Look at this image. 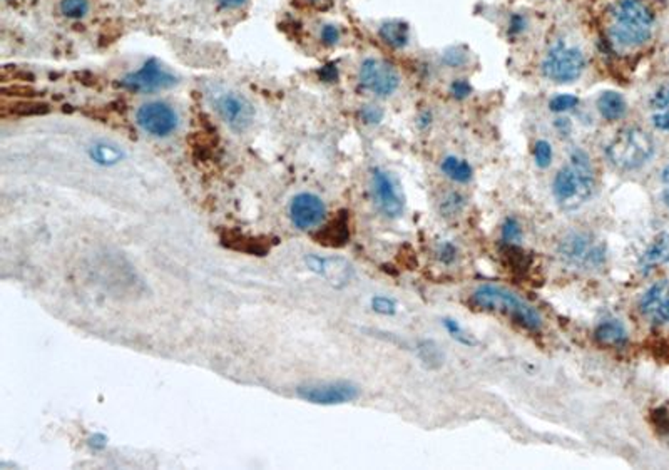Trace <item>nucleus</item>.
I'll list each match as a JSON object with an SVG mask.
<instances>
[{
	"mask_svg": "<svg viewBox=\"0 0 669 470\" xmlns=\"http://www.w3.org/2000/svg\"><path fill=\"white\" fill-rule=\"evenodd\" d=\"M502 240L507 245H516L522 240V228L516 218H507L502 224Z\"/></svg>",
	"mask_w": 669,
	"mask_h": 470,
	"instance_id": "29",
	"label": "nucleus"
},
{
	"mask_svg": "<svg viewBox=\"0 0 669 470\" xmlns=\"http://www.w3.org/2000/svg\"><path fill=\"white\" fill-rule=\"evenodd\" d=\"M219 240L223 247L229 248L233 251L246 253L253 257H265L272 251L278 240H273L270 236L246 235L238 230H223L219 233Z\"/></svg>",
	"mask_w": 669,
	"mask_h": 470,
	"instance_id": "14",
	"label": "nucleus"
},
{
	"mask_svg": "<svg viewBox=\"0 0 669 470\" xmlns=\"http://www.w3.org/2000/svg\"><path fill=\"white\" fill-rule=\"evenodd\" d=\"M655 33V15L641 0H618L608 15V35L618 49L643 47Z\"/></svg>",
	"mask_w": 669,
	"mask_h": 470,
	"instance_id": "1",
	"label": "nucleus"
},
{
	"mask_svg": "<svg viewBox=\"0 0 669 470\" xmlns=\"http://www.w3.org/2000/svg\"><path fill=\"white\" fill-rule=\"evenodd\" d=\"M534 159H535V164L539 168H549V164L553 163V146H551L549 141L541 139V141L535 143Z\"/></svg>",
	"mask_w": 669,
	"mask_h": 470,
	"instance_id": "28",
	"label": "nucleus"
},
{
	"mask_svg": "<svg viewBox=\"0 0 669 470\" xmlns=\"http://www.w3.org/2000/svg\"><path fill=\"white\" fill-rule=\"evenodd\" d=\"M7 2H9V0H7Z\"/></svg>",
	"mask_w": 669,
	"mask_h": 470,
	"instance_id": "41",
	"label": "nucleus"
},
{
	"mask_svg": "<svg viewBox=\"0 0 669 470\" xmlns=\"http://www.w3.org/2000/svg\"><path fill=\"white\" fill-rule=\"evenodd\" d=\"M561 257L579 268H599L606 261V247L588 233H571L559 245Z\"/></svg>",
	"mask_w": 669,
	"mask_h": 470,
	"instance_id": "10",
	"label": "nucleus"
},
{
	"mask_svg": "<svg viewBox=\"0 0 669 470\" xmlns=\"http://www.w3.org/2000/svg\"><path fill=\"white\" fill-rule=\"evenodd\" d=\"M137 127L151 137L164 139L180 129L181 118L176 108L166 101L143 102L135 114Z\"/></svg>",
	"mask_w": 669,
	"mask_h": 470,
	"instance_id": "9",
	"label": "nucleus"
},
{
	"mask_svg": "<svg viewBox=\"0 0 669 470\" xmlns=\"http://www.w3.org/2000/svg\"><path fill=\"white\" fill-rule=\"evenodd\" d=\"M358 84L363 90L376 98H388L400 88L398 69L380 57H365L358 66Z\"/></svg>",
	"mask_w": 669,
	"mask_h": 470,
	"instance_id": "8",
	"label": "nucleus"
},
{
	"mask_svg": "<svg viewBox=\"0 0 669 470\" xmlns=\"http://www.w3.org/2000/svg\"><path fill=\"white\" fill-rule=\"evenodd\" d=\"M441 169H442L443 174H445L449 180L455 181V183H460V184L469 183V181L472 180V174H474L472 166H470L465 159H460V157L457 156L445 157L442 161V166H441Z\"/></svg>",
	"mask_w": 669,
	"mask_h": 470,
	"instance_id": "23",
	"label": "nucleus"
},
{
	"mask_svg": "<svg viewBox=\"0 0 669 470\" xmlns=\"http://www.w3.org/2000/svg\"><path fill=\"white\" fill-rule=\"evenodd\" d=\"M578 104L579 98L572 94H557L549 101V109L557 114H562V112L572 111Z\"/></svg>",
	"mask_w": 669,
	"mask_h": 470,
	"instance_id": "27",
	"label": "nucleus"
},
{
	"mask_svg": "<svg viewBox=\"0 0 669 470\" xmlns=\"http://www.w3.org/2000/svg\"><path fill=\"white\" fill-rule=\"evenodd\" d=\"M307 4L317 9H327L329 5H331V0H307Z\"/></svg>",
	"mask_w": 669,
	"mask_h": 470,
	"instance_id": "40",
	"label": "nucleus"
},
{
	"mask_svg": "<svg viewBox=\"0 0 669 470\" xmlns=\"http://www.w3.org/2000/svg\"><path fill=\"white\" fill-rule=\"evenodd\" d=\"M437 258H439L442 263H445V265H449V263L455 261V258H457V248H455L452 243L445 241V243H442V245L439 247V249H437Z\"/></svg>",
	"mask_w": 669,
	"mask_h": 470,
	"instance_id": "36",
	"label": "nucleus"
},
{
	"mask_svg": "<svg viewBox=\"0 0 669 470\" xmlns=\"http://www.w3.org/2000/svg\"><path fill=\"white\" fill-rule=\"evenodd\" d=\"M317 37L318 41L325 47H335V45L340 44L343 33H341L340 25L325 23L318 27Z\"/></svg>",
	"mask_w": 669,
	"mask_h": 470,
	"instance_id": "26",
	"label": "nucleus"
},
{
	"mask_svg": "<svg viewBox=\"0 0 669 470\" xmlns=\"http://www.w3.org/2000/svg\"><path fill=\"white\" fill-rule=\"evenodd\" d=\"M596 340L606 347L621 348L627 342V330L621 320H604L596 328Z\"/></svg>",
	"mask_w": 669,
	"mask_h": 470,
	"instance_id": "21",
	"label": "nucleus"
},
{
	"mask_svg": "<svg viewBox=\"0 0 669 470\" xmlns=\"http://www.w3.org/2000/svg\"><path fill=\"white\" fill-rule=\"evenodd\" d=\"M208 98L218 118L235 133H246L255 123V106L238 90L225 86H215L208 90Z\"/></svg>",
	"mask_w": 669,
	"mask_h": 470,
	"instance_id": "6",
	"label": "nucleus"
},
{
	"mask_svg": "<svg viewBox=\"0 0 669 470\" xmlns=\"http://www.w3.org/2000/svg\"><path fill=\"white\" fill-rule=\"evenodd\" d=\"M669 261V235H659L655 238V241L647 247L646 251L641 257V268L649 271L658 265L668 263Z\"/></svg>",
	"mask_w": 669,
	"mask_h": 470,
	"instance_id": "22",
	"label": "nucleus"
},
{
	"mask_svg": "<svg viewBox=\"0 0 669 470\" xmlns=\"http://www.w3.org/2000/svg\"><path fill=\"white\" fill-rule=\"evenodd\" d=\"M464 198H462V194H459V193H451L445 200H443L442 204H441V213L443 214V216H455V214L460 213V210L464 208Z\"/></svg>",
	"mask_w": 669,
	"mask_h": 470,
	"instance_id": "30",
	"label": "nucleus"
},
{
	"mask_svg": "<svg viewBox=\"0 0 669 470\" xmlns=\"http://www.w3.org/2000/svg\"><path fill=\"white\" fill-rule=\"evenodd\" d=\"M527 25H529V23H527V17L524 14H512L509 24H507V31H509V34L516 37V35L524 34L527 31Z\"/></svg>",
	"mask_w": 669,
	"mask_h": 470,
	"instance_id": "32",
	"label": "nucleus"
},
{
	"mask_svg": "<svg viewBox=\"0 0 669 470\" xmlns=\"http://www.w3.org/2000/svg\"><path fill=\"white\" fill-rule=\"evenodd\" d=\"M91 157L99 164L111 166V164H116V163L121 161L123 151L117 146L98 143V145L92 146Z\"/></svg>",
	"mask_w": 669,
	"mask_h": 470,
	"instance_id": "25",
	"label": "nucleus"
},
{
	"mask_svg": "<svg viewBox=\"0 0 669 470\" xmlns=\"http://www.w3.org/2000/svg\"><path fill=\"white\" fill-rule=\"evenodd\" d=\"M298 397H302L307 402L318 403V405H339V403L352 402L358 399V389L348 383V381H330V383H318V385H305L298 387Z\"/></svg>",
	"mask_w": 669,
	"mask_h": 470,
	"instance_id": "12",
	"label": "nucleus"
},
{
	"mask_svg": "<svg viewBox=\"0 0 669 470\" xmlns=\"http://www.w3.org/2000/svg\"><path fill=\"white\" fill-rule=\"evenodd\" d=\"M588 68V59L582 49L567 41H557L545 52L541 72L547 80L556 84H571L581 79Z\"/></svg>",
	"mask_w": 669,
	"mask_h": 470,
	"instance_id": "5",
	"label": "nucleus"
},
{
	"mask_svg": "<svg viewBox=\"0 0 669 470\" xmlns=\"http://www.w3.org/2000/svg\"><path fill=\"white\" fill-rule=\"evenodd\" d=\"M556 127L557 131L561 133V135L567 136L571 131H572V124H571V121L569 119H564V118H559L556 121Z\"/></svg>",
	"mask_w": 669,
	"mask_h": 470,
	"instance_id": "38",
	"label": "nucleus"
},
{
	"mask_svg": "<svg viewBox=\"0 0 669 470\" xmlns=\"http://www.w3.org/2000/svg\"><path fill=\"white\" fill-rule=\"evenodd\" d=\"M655 155V141L643 127L627 126L606 146V156L614 168L636 171L643 168Z\"/></svg>",
	"mask_w": 669,
	"mask_h": 470,
	"instance_id": "3",
	"label": "nucleus"
},
{
	"mask_svg": "<svg viewBox=\"0 0 669 470\" xmlns=\"http://www.w3.org/2000/svg\"><path fill=\"white\" fill-rule=\"evenodd\" d=\"M378 35L384 44L392 47V49H404L410 42V27L409 24L398 19L386 21L378 27Z\"/></svg>",
	"mask_w": 669,
	"mask_h": 470,
	"instance_id": "20",
	"label": "nucleus"
},
{
	"mask_svg": "<svg viewBox=\"0 0 669 470\" xmlns=\"http://www.w3.org/2000/svg\"><path fill=\"white\" fill-rule=\"evenodd\" d=\"M290 214H292V221L296 228L308 231L323 221L327 208H325V202H321V198H318L317 194L300 193L292 200Z\"/></svg>",
	"mask_w": 669,
	"mask_h": 470,
	"instance_id": "13",
	"label": "nucleus"
},
{
	"mask_svg": "<svg viewBox=\"0 0 669 470\" xmlns=\"http://www.w3.org/2000/svg\"><path fill=\"white\" fill-rule=\"evenodd\" d=\"M350 236H352L350 213L340 212L335 214V218L330 220L321 230H318L313 235V240L321 247L341 248L350 241Z\"/></svg>",
	"mask_w": 669,
	"mask_h": 470,
	"instance_id": "16",
	"label": "nucleus"
},
{
	"mask_svg": "<svg viewBox=\"0 0 669 470\" xmlns=\"http://www.w3.org/2000/svg\"><path fill=\"white\" fill-rule=\"evenodd\" d=\"M372 306H374L375 312L382 315H394L395 314V310H397L395 302L390 300V298H386V296H376V298H374Z\"/></svg>",
	"mask_w": 669,
	"mask_h": 470,
	"instance_id": "33",
	"label": "nucleus"
},
{
	"mask_svg": "<svg viewBox=\"0 0 669 470\" xmlns=\"http://www.w3.org/2000/svg\"><path fill=\"white\" fill-rule=\"evenodd\" d=\"M91 0H59L57 11L70 23H79L89 17L91 14Z\"/></svg>",
	"mask_w": 669,
	"mask_h": 470,
	"instance_id": "24",
	"label": "nucleus"
},
{
	"mask_svg": "<svg viewBox=\"0 0 669 470\" xmlns=\"http://www.w3.org/2000/svg\"><path fill=\"white\" fill-rule=\"evenodd\" d=\"M472 300L477 306L484 310L509 315L517 324H521L529 330H539L543 325L541 315L537 314L531 305L522 302L516 293H512L507 288L494 287V285H482L474 291Z\"/></svg>",
	"mask_w": 669,
	"mask_h": 470,
	"instance_id": "4",
	"label": "nucleus"
},
{
	"mask_svg": "<svg viewBox=\"0 0 669 470\" xmlns=\"http://www.w3.org/2000/svg\"><path fill=\"white\" fill-rule=\"evenodd\" d=\"M443 326H445V328L449 330V334L454 336L455 340H459L460 343H464V345H474V343H476L474 336L469 335V334L465 332L464 328L459 325V322H455L452 318H445V320H443Z\"/></svg>",
	"mask_w": 669,
	"mask_h": 470,
	"instance_id": "31",
	"label": "nucleus"
},
{
	"mask_svg": "<svg viewBox=\"0 0 669 470\" xmlns=\"http://www.w3.org/2000/svg\"><path fill=\"white\" fill-rule=\"evenodd\" d=\"M596 108L602 116V119L614 123L623 119L627 112V102L623 98V94L616 90H604L601 96L596 101Z\"/></svg>",
	"mask_w": 669,
	"mask_h": 470,
	"instance_id": "19",
	"label": "nucleus"
},
{
	"mask_svg": "<svg viewBox=\"0 0 669 470\" xmlns=\"http://www.w3.org/2000/svg\"><path fill=\"white\" fill-rule=\"evenodd\" d=\"M180 79L176 72H172L166 64L158 59H148L135 70H129L125 78L121 79L123 88L131 92L141 94H154L161 90H168L178 86Z\"/></svg>",
	"mask_w": 669,
	"mask_h": 470,
	"instance_id": "7",
	"label": "nucleus"
},
{
	"mask_svg": "<svg viewBox=\"0 0 669 470\" xmlns=\"http://www.w3.org/2000/svg\"><path fill=\"white\" fill-rule=\"evenodd\" d=\"M663 183H664V190H663V202L669 208V166L663 171Z\"/></svg>",
	"mask_w": 669,
	"mask_h": 470,
	"instance_id": "39",
	"label": "nucleus"
},
{
	"mask_svg": "<svg viewBox=\"0 0 669 470\" xmlns=\"http://www.w3.org/2000/svg\"><path fill=\"white\" fill-rule=\"evenodd\" d=\"M651 123L659 129L669 133V82L659 86L649 99Z\"/></svg>",
	"mask_w": 669,
	"mask_h": 470,
	"instance_id": "18",
	"label": "nucleus"
},
{
	"mask_svg": "<svg viewBox=\"0 0 669 470\" xmlns=\"http://www.w3.org/2000/svg\"><path fill=\"white\" fill-rule=\"evenodd\" d=\"M470 92H472V88L465 79H455L452 86H451V94L454 96L455 99H465Z\"/></svg>",
	"mask_w": 669,
	"mask_h": 470,
	"instance_id": "35",
	"label": "nucleus"
},
{
	"mask_svg": "<svg viewBox=\"0 0 669 470\" xmlns=\"http://www.w3.org/2000/svg\"><path fill=\"white\" fill-rule=\"evenodd\" d=\"M218 9L223 12L245 11L250 5L251 0H215Z\"/></svg>",
	"mask_w": 669,
	"mask_h": 470,
	"instance_id": "34",
	"label": "nucleus"
},
{
	"mask_svg": "<svg viewBox=\"0 0 669 470\" xmlns=\"http://www.w3.org/2000/svg\"><path fill=\"white\" fill-rule=\"evenodd\" d=\"M362 118L365 123L376 124L382 121L384 112L380 111L378 108H375V106H367L362 111Z\"/></svg>",
	"mask_w": 669,
	"mask_h": 470,
	"instance_id": "37",
	"label": "nucleus"
},
{
	"mask_svg": "<svg viewBox=\"0 0 669 470\" xmlns=\"http://www.w3.org/2000/svg\"><path fill=\"white\" fill-rule=\"evenodd\" d=\"M310 265L335 287H343L352 278V265L341 258H311Z\"/></svg>",
	"mask_w": 669,
	"mask_h": 470,
	"instance_id": "17",
	"label": "nucleus"
},
{
	"mask_svg": "<svg viewBox=\"0 0 669 470\" xmlns=\"http://www.w3.org/2000/svg\"><path fill=\"white\" fill-rule=\"evenodd\" d=\"M372 193L378 210L388 218H398L404 213L405 202L395 178L384 169L372 171Z\"/></svg>",
	"mask_w": 669,
	"mask_h": 470,
	"instance_id": "11",
	"label": "nucleus"
},
{
	"mask_svg": "<svg viewBox=\"0 0 669 470\" xmlns=\"http://www.w3.org/2000/svg\"><path fill=\"white\" fill-rule=\"evenodd\" d=\"M596 188V178L588 153L574 149L566 166L557 171L553 193L561 208L576 210L588 202Z\"/></svg>",
	"mask_w": 669,
	"mask_h": 470,
	"instance_id": "2",
	"label": "nucleus"
},
{
	"mask_svg": "<svg viewBox=\"0 0 669 470\" xmlns=\"http://www.w3.org/2000/svg\"><path fill=\"white\" fill-rule=\"evenodd\" d=\"M641 314L653 324H669V281L655 283L639 302Z\"/></svg>",
	"mask_w": 669,
	"mask_h": 470,
	"instance_id": "15",
	"label": "nucleus"
}]
</instances>
